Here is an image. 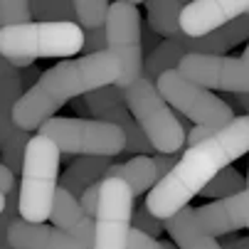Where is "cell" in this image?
I'll return each mask as SVG.
<instances>
[{
	"label": "cell",
	"mask_w": 249,
	"mask_h": 249,
	"mask_svg": "<svg viewBox=\"0 0 249 249\" xmlns=\"http://www.w3.org/2000/svg\"><path fill=\"white\" fill-rule=\"evenodd\" d=\"M244 153H249V114L234 116V121L215 136L197 146H188L170 175L148 193L146 207L163 222L175 217L225 168H230L232 160L242 158Z\"/></svg>",
	"instance_id": "6da1fadb"
},
{
	"label": "cell",
	"mask_w": 249,
	"mask_h": 249,
	"mask_svg": "<svg viewBox=\"0 0 249 249\" xmlns=\"http://www.w3.org/2000/svg\"><path fill=\"white\" fill-rule=\"evenodd\" d=\"M119 79L121 62L109 50L79 59H64L42 72V79L30 91H25V96L18 101L13 111V121L27 133L35 128L40 131L45 121L54 119V111L62 109L64 101L111 87Z\"/></svg>",
	"instance_id": "7a4b0ae2"
},
{
	"label": "cell",
	"mask_w": 249,
	"mask_h": 249,
	"mask_svg": "<svg viewBox=\"0 0 249 249\" xmlns=\"http://www.w3.org/2000/svg\"><path fill=\"white\" fill-rule=\"evenodd\" d=\"M249 227V190L202 207H185L163 222L180 249H222L215 239Z\"/></svg>",
	"instance_id": "3957f363"
},
{
	"label": "cell",
	"mask_w": 249,
	"mask_h": 249,
	"mask_svg": "<svg viewBox=\"0 0 249 249\" xmlns=\"http://www.w3.org/2000/svg\"><path fill=\"white\" fill-rule=\"evenodd\" d=\"M59 148L45 136H32L25 151L20 173V217L42 225L52 217L54 197L59 190Z\"/></svg>",
	"instance_id": "277c9868"
},
{
	"label": "cell",
	"mask_w": 249,
	"mask_h": 249,
	"mask_svg": "<svg viewBox=\"0 0 249 249\" xmlns=\"http://www.w3.org/2000/svg\"><path fill=\"white\" fill-rule=\"evenodd\" d=\"M84 50V30L77 22H27L0 30V54L5 59L72 57Z\"/></svg>",
	"instance_id": "5b68a950"
},
{
	"label": "cell",
	"mask_w": 249,
	"mask_h": 249,
	"mask_svg": "<svg viewBox=\"0 0 249 249\" xmlns=\"http://www.w3.org/2000/svg\"><path fill=\"white\" fill-rule=\"evenodd\" d=\"M126 109L143 128L156 153L173 156L180 153V148L188 143L185 126L170 109V104L160 96L156 82L138 79L136 84H131L126 89Z\"/></svg>",
	"instance_id": "8992f818"
},
{
	"label": "cell",
	"mask_w": 249,
	"mask_h": 249,
	"mask_svg": "<svg viewBox=\"0 0 249 249\" xmlns=\"http://www.w3.org/2000/svg\"><path fill=\"white\" fill-rule=\"evenodd\" d=\"M40 136L50 138L67 156H96V158H114L126 148V133L96 119H64L54 116L40 126Z\"/></svg>",
	"instance_id": "52a82bcc"
},
{
	"label": "cell",
	"mask_w": 249,
	"mask_h": 249,
	"mask_svg": "<svg viewBox=\"0 0 249 249\" xmlns=\"http://www.w3.org/2000/svg\"><path fill=\"white\" fill-rule=\"evenodd\" d=\"M156 87H158L160 96L170 106H175V109L188 121H193L195 126H207L212 133H217L234 121V109L227 101L215 96L210 89L193 84L190 79H185L178 72V69L165 72L156 82Z\"/></svg>",
	"instance_id": "ba28073f"
},
{
	"label": "cell",
	"mask_w": 249,
	"mask_h": 249,
	"mask_svg": "<svg viewBox=\"0 0 249 249\" xmlns=\"http://www.w3.org/2000/svg\"><path fill=\"white\" fill-rule=\"evenodd\" d=\"M106 42L109 52L116 54L121 62V79L116 82L119 89H128L138 79H143V25L136 3L128 0H116L109 8V20H106Z\"/></svg>",
	"instance_id": "9c48e42d"
},
{
	"label": "cell",
	"mask_w": 249,
	"mask_h": 249,
	"mask_svg": "<svg viewBox=\"0 0 249 249\" xmlns=\"http://www.w3.org/2000/svg\"><path fill=\"white\" fill-rule=\"evenodd\" d=\"M133 190L119 178H104L94 217V249H128L133 232Z\"/></svg>",
	"instance_id": "30bf717a"
},
{
	"label": "cell",
	"mask_w": 249,
	"mask_h": 249,
	"mask_svg": "<svg viewBox=\"0 0 249 249\" xmlns=\"http://www.w3.org/2000/svg\"><path fill=\"white\" fill-rule=\"evenodd\" d=\"M185 79L202 89H220L234 96L249 94V45L239 57H210L188 54L178 67Z\"/></svg>",
	"instance_id": "8fae6325"
},
{
	"label": "cell",
	"mask_w": 249,
	"mask_h": 249,
	"mask_svg": "<svg viewBox=\"0 0 249 249\" xmlns=\"http://www.w3.org/2000/svg\"><path fill=\"white\" fill-rule=\"evenodd\" d=\"M244 15H249V0H193L183 8L180 30L188 37H207Z\"/></svg>",
	"instance_id": "7c38bea8"
},
{
	"label": "cell",
	"mask_w": 249,
	"mask_h": 249,
	"mask_svg": "<svg viewBox=\"0 0 249 249\" xmlns=\"http://www.w3.org/2000/svg\"><path fill=\"white\" fill-rule=\"evenodd\" d=\"M8 244L13 249H89L72 234H67L57 227L47 225H32L22 217L13 225L8 234Z\"/></svg>",
	"instance_id": "4fadbf2b"
},
{
	"label": "cell",
	"mask_w": 249,
	"mask_h": 249,
	"mask_svg": "<svg viewBox=\"0 0 249 249\" xmlns=\"http://www.w3.org/2000/svg\"><path fill=\"white\" fill-rule=\"evenodd\" d=\"M52 225L67 234H72L74 239H79L84 247L94 249V220L87 215L79 205V197H74L72 193L67 190H57V197H54V207H52Z\"/></svg>",
	"instance_id": "5bb4252c"
},
{
	"label": "cell",
	"mask_w": 249,
	"mask_h": 249,
	"mask_svg": "<svg viewBox=\"0 0 249 249\" xmlns=\"http://www.w3.org/2000/svg\"><path fill=\"white\" fill-rule=\"evenodd\" d=\"M109 168H111V158H96V156L77 158L67 168V173L59 178V188L72 193L74 197H82L91 185L104 180Z\"/></svg>",
	"instance_id": "9a60e30c"
},
{
	"label": "cell",
	"mask_w": 249,
	"mask_h": 249,
	"mask_svg": "<svg viewBox=\"0 0 249 249\" xmlns=\"http://www.w3.org/2000/svg\"><path fill=\"white\" fill-rule=\"evenodd\" d=\"M30 141L32 136L13 121V114L0 109V163L13 175L22 173V160H25V151Z\"/></svg>",
	"instance_id": "2e32d148"
},
{
	"label": "cell",
	"mask_w": 249,
	"mask_h": 249,
	"mask_svg": "<svg viewBox=\"0 0 249 249\" xmlns=\"http://www.w3.org/2000/svg\"><path fill=\"white\" fill-rule=\"evenodd\" d=\"M106 178H119V180L128 183L133 195H143L158 185V173L151 156H133L131 160L116 163L109 168Z\"/></svg>",
	"instance_id": "e0dca14e"
},
{
	"label": "cell",
	"mask_w": 249,
	"mask_h": 249,
	"mask_svg": "<svg viewBox=\"0 0 249 249\" xmlns=\"http://www.w3.org/2000/svg\"><path fill=\"white\" fill-rule=\"evenodd\" d=\"M188 3H180V0H151L146 3L148 8V25L151 30L158 35V37H178L183 30H180V15L183 8Z\"/></svg>",
	"instance_id": "ac0fdd59"
},
{
	"label": "cell",
	"mask_w": 249,
	"mask_h": 249,
	"mask_svg": "<svg viewBox=\"0 0 249 249\" xmlns=\"http://www.w3.org/2000/svg\"><path fill=\"white\" fill-rule=\"evenodd\" d=\"M22 96H25V87H22L20 69L0 54V109L13 114Z\"/></svg>",
	"instance_id": "d6986e66"
},
{
	"label": "cell",
	"mask_w": 249,
	"mask_h": 249,
	"mask_svg": "<svg viewBox=\"0 0 249 249\" xmlns=\"http://www.w3.org/2000/svg\"><path fill=\"white\" fill-rule=\"evenodd\" d=\"M30 13L35 22H77L74 3L69 0H32Z\"/></svg>",
	"instance_id": "ffe728a7"
},
{
	"label": "cell",
	"mask_w": 249,
	"mask_h": 249,
	"mask_svg": "<svg viewBox=\"0 0 249 249\" xmlns=\"http://www.w3.org/2000/svg\"><path fill=\"white\" fill-rule=\"evenodd\" d=\"M244 190H247V178L237 168H225L200 195L202 197H215V200H227V197H234Z\"/></svg>",
	"instance_id": "44dd1931"
},
{
	"label": "cell",
	"mask_w": 249,
	"mask_h": 249,
	"mask_svg": "<svg viewBox=\"0 0 249 249\" xmlns=\"http://www.w3.org/2000/svg\"><path fill=\"white\" fill-rule=\"evenodd\" d=\"M109 8H111V3H106V0H74V10H77L79 27H84V30L106 27V20H109Z\"/></svg>",
	"instance_id": "7402d4cb"
},
{
	"label": "cell",
	"mask_w": 249,
	"mask_h": 249,
	"mask_svg": "<svg viewBox=\"0 0 249 249\" xmlns=\"http://www.w3.org/2000/svg\"><path fill=\"white\" fill-rule=\"evenodd\" d=\"M84 104L89 106L91 116H96L101 111L116 109V106H126V91L119 89L116 84H111V87H104V89H96V91L87 94L84 96Z\"/></svg>",
	"instance_id": "603a6c76"
},
{
	"label": "cell",
	"mask_w": 249,
	"mask_h": 249,
	"mask_svg": "<svg viewBox=\"0 0 249 249\" xmlns=\"http://www.w3.org/2000/svg\"><path fill=\"white\" fill-rule=\"evenodd\" d=\"M27 22H32L27 0H0V30L20 27Z\"/></svg>",
	"instance_id": "cb8c5ba5"
},
{
	"label": "cell",
	"mask_w": 249,
	"mask_h": 249,
	"mask_svg": "<svg viewBox=\"0 0 249 249\" xmlns=\"http://www.w3.org/2000/svg\"><path fill=\"white\" fill-rule=\"evenodd\" d=\"M20 220V190H13L8 195V205L0 215V244H8V234L13 225Z\"/></svg>",
	"instance_id": "d4e9b609"
},
{
	"label": "cell",
	"mask_w": 249,
	"mask_h": 249,
	"mask_svg": "<svg viewBox=\"0 0 249 249\" xmlns=\"http://www.w3.org/2000/svg\"><path fill=\"white\" fill-rule=\"evenodd\" d=\"M133 230L143 232L148 237H158L163 232V220H158L156 215H151V210L146 207V202L136 207V215H133Z\"/></svg>",
	"instance_id": "484cf974"
},
{
	"label": "cell",
	"mask_w": 249,
	"mask_h": 249,
	"mask_svg": "<svg viewBox=\"0 0 249 249\" xmlns=\"http://www.w3.org/2000/svg\"><path fill=\"white\" fill-rule=\"evenodd\" d=\"M109 50V42H106V27L99 30H84V57L89 54H99Z\"/></svg>",
	"instance_id": "4316f807"
},
{
	"label": "cell",
	"mask_w": 249,
	"mask_h": 249,
	"mask_svg": "<svg viewBox=\"0 0 249 249\" xmlns=\"http://www.w3.org/2000/svg\"><path fill=\"white\" fill-rule=\"evenodd\" d=\"M128 249H173V247L158 242L156 237H148V234H143V232L133 230V232H131V239H128Z\"/></svg>",
	"instance_id": "83f0119b"
},
{
	"label": "cell",
	"mask_w": 249,
	"mask_h": 249,
	"mask_svg": "<svg viewBox=\"0 0 249 249\" xmlns=\"http://www.w3.org/2000/svg\"><path fill=\"white\" fill-rule=\"evenodd\" d=\"M180 156L183 153H173V156H165V153H156V156H151L153 158V163H156V173H158V183L160 180H165V178L170 175V170L178 165V160H180Z\"/></svg>",
	"instance_id": "f1b7e54d"
},
{
	"label": "cell",
	"mask_w": 249,
	"mask_h": 249,
	"mask_svg": "<svg viewBox=\"0 0 249 249\" xmlns=\"http://www.w3.org/2000/svg\"><path fill=\"white\" fill-rule=\"evenodd\" d=\"M99 193H101V183H96V185H91L82 197H79V205H82V210L87 212V215L94 220L96 217V207H99Z\"/></svg>",
	"instance_id": "f546056e"
},
{
	"label": "cell",
	"mask_w": 249,
	"mask_h": 249,
	"mask_svg": "<svg viewBox=\"0 0 249 249\" xmlns=\"http://www.w3.org/2000/svg\"><path fill=\"white\" fill-rule=\"evenodd\" d=\"M15 190V175L3 165V163H0V193H3V195H10Z\"/></svg>",
	"instance_id": "4dcf8cb0"
},
{
	"label": "cell",
	"mask_w": 249,
	"mask_h": 249,
	"mask_svg": "<svg viewBox=\"0 0 249 249\" xmlns=\"http://www.w3.org/2000/svg\"><path fill=\"white\" fill-rule=\"evenodd\" d=\"M20 74H22V87H25V91H30L35 84L42 79V74H37V69H35V67L25 69V72H20Z\"/></svg>",
	"instance_id": "1f68e13d"
},
{
	"label": "cell",
	"mask_w": 249,
	"mask_h": 249,
	"mask_svg": "<svg viewBox=\"0 0 249 249\" xmlns=\"http://www.w3.org/2000/svg\"><path fill=\"white\" fill-rule=\"evenodd\" d=\"M160 42H163V40H158V35H156L153 30H148V27L143 30V50H146V54H151Z\"/></svg>",
	"instance_id": "d6a6232c"
},
{
	"label": "cell",
	"mask_w": 249,
	"mask_h": 249,
	"mask_svg": "<svg viewBox=\"0 0 249 249\" xmlns=\"http://www.w3.org/2000/svg\"><path fill=\"white\" fill-rule=\"evenodd\" d=\"M222 249H249V237H244V239H234V242H227Z\"/></svg>",
	"instance_id": "836d02e7"
},
{
	"label": "cell",
	"mask_w": 249,
	"mask_h": 249,
	"mask_svg": "<svg viewBox=\"0 0 249 249\" xmlns=\"http://www.w3.org/2000/svg\"><path fill=\"white\" fill-rule=\"evenodd\" d=\"M5 205H8V195H3V193H0V215H3Z\"/></svg>",
	"instance_id": "e575fe53"
},
{
	"label": "cell",
	"mask_w": 249,
	"mask_h": 249,
	"mask_svg": "<svg viewBox=\"0 0 249 249\" xmlns=\"http://www.w3.org/2000/svg\"><path fill=\"white\" fill-rule=\"evenodd\" d=\"M0 249H13L10 244H0Z\"/></svg>",
	"instance_id": "d590c367"
},
{
	"label": "cell",
	"mask_w": 249,
	"mask_h": 249,
	"mask_svg": "<svg viewBox=\"0 0 249 249\" xmlns=\"http://www.w3.org/2000/svg\"><path fill=\"white\" fill-rule=\"evenodd\" d=\"M247 190H249V173H247Z\"/></svg>",
	"instance_id": "8d00e7d4"
}]
</instances>
